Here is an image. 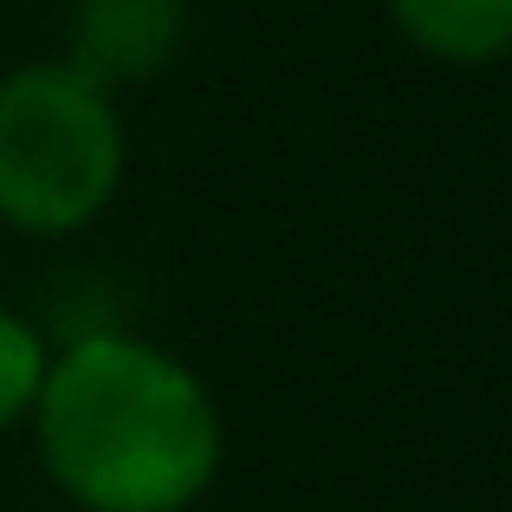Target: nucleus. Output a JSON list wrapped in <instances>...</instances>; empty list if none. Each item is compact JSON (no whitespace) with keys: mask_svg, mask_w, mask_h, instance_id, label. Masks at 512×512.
Listing matches in <instances>:
<instances>
[{"mask_svg":"<svg viewBox=\"0 0 512 512\" xmlns=\"http://www.w3.org/2000/svg\"><path fill=\"white\" fill-rule=\"evenodd\" d=\"M188 0H72L65 13V52L78 78L98 91H130L163 78L188 46Z\"/></svg>","mask_w":512,"mask_h":512,"instance_id":"3","label":"nucleus"},{"mask_svg":"<svg viewBox=\"0 0 512 512\" xmlns=\"http://www.w3.org/2000/svg\"><path fill=\"white\" fill-rule=\"evenodd\" d=\"M46 363H52V338L26 312L0 305V435L33 422V402L46 389Z\"/></svg>","mask_w":512,"mask_h":512,"instance_id":"5","label":"nucleus"},{"mask_svg":"<svg viewBox=\"0 0 512 512\" xmlns=\"http://www.w3.org/2000/svg\"><path fill=\"white\" fill-rule=\"evenodd\" d=\"M130 169L117 98L65 59L0 72V227L20 240H72L111 214Z\"/></svg>","mask_w":512,"mask_h":512,"instance_id":"2","label":"nucleus"},{"mask_svg":"<svg viewBox=\"0 0 512 512\" xmlns=\"http://www.w3.org/2000/svg\"><path fill=\"white\" fill-rule=\"evenodd\" d=\"M26 428L78 512H195L227 461V422L201 370L117 325L52 350Z\"/></svg>","mask_w":512,"mask_h":512,"instance_id":"1","label":"nucleus"},{"mask_svg":"<svg viewBox=\"0 0 512 512\" xmlns=\"http://www.w3.org/2000/svg\"><path fill=\"white\" fill-rule=\"evenodd\" d=\"M383 13L422 59L454 72H487L512 46V0H383Z\"/></svg>","mask_w":512,"mask_h":512,"instance_id":"4","label":"nucleus"}]
</instances>
